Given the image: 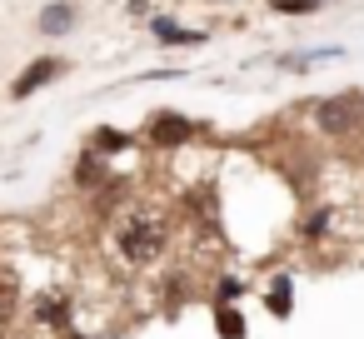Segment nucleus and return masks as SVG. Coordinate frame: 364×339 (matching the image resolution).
Segmentation results:
<instances>
[{"mask_svg":"<svg viewBox=\"0 0 364 339\" xmlns=\"http://www.w3.org/2000/svg\"><path fill=\"white\" fill-rule=\"evenodd\" d=\"M55 75H60V60H36V65H31V70L11 85V95H16V100H26V95H36L41 85H50Z\"/></svg>","mask_w":364,"mask_h":339,"instance_id":"nucleus-3","label":"nucleus"},{"mask_svg":"<svg viewBox=\"0 0 364 339\" xmlns=\"http://www.w3.org/2000/svg\"><path fill=\"white\" fill-rule=\"evenodd\" d=\"M155 36H160V41H185V45L200 41L195 31H180V26H170V21H155Z\"/></svg>","mask_w":364,"mask_h":339,"instance_id":"nucleus-8","label":"nucleus"},{"mask_svg":"<svg viewBox=\"0 0 364 339\" xmlns=\"http://www.w3.org/2000/svg\"><path fill=\"white\" fill-rule=\"evenodd\" d=\"M314 125H319L324 135H354V130L364 125V95H359V90H344V95L324 100V105L314 110Z\"/></svg>","mask_w":364,"mask_h":339,"instance_id":"nucleus-2","label":"nucleus"},{"mask_svg":"<svg viewBox=\"0 0 364 339\" xmlns=\"http://www.w3.org/2000/svg\"><path fill=\"white\" fill-rule=\"evenodd\" d=\"M274 11H294L299 16V11H314V0H274Z\"/></svg>","mask_w":364,"mask_h":339,"instance_id":"nucleus-12","label":"nucleus"},{"mask_svg":"<svg viewBox=\"0 0 364 339\" xmlns=\"http://www.w3.org/2000/svg\"><path fill=\"white\" fill-rule=\"evenodd\" d=\"M220 329H225V339H245V319L235 309H220Z\"/></svg>","mask_w":364,"mask_h":339,"instance_id":"nucleus-9","label":"nucleus"},{"mask_svg":"<svg viewBox=\"0 0 364 339\" xmlns=\"http://www.w3.org/2000/svg\"><path fill=\"white\" fill-rule=\"evenodd\" d=\"M41 31H46V36H70V31H75V6H65V0L46 6V11H41Z\"/></svg>","mask_w":364,"mask_h":339,"instance_id":"nucleus-5","label":"nucleus"},{"mask_svg":"<svg viewBox=\"0 0 364 339\" xmlns=\"http://www.w3.org/2000/svg\"><path fill=\"white\" fill-rule=\"evenodd\" d=\"M95 145H100V150H125L130 140H125L120 130H100V140H95Z\"/></svg>","mask_w":364,"mask_h":339,"instance_id":"nucleus-11","label":"nucleus"},{"mask_svg":"<svg viewBox=\"0 0 364 339\" xmlns=\"http://www.w3.org/2000/svg\"><path fill=\"white\" fill-rule=\"evenodd\" d=\"M115 240H120V254H125L130 264H150V259L165 249L170 225H165V215H155V210H130Z\"/></svg>","mask_w":364,"mask_h":339,"instance_id":"nucleus-1","label":"nucleus"},{"mask_svg":"<svg viewBox=\"0 0 364 339\" xmlns=\"http://www.w3.org/2000/svg\"><path fill=\"white\" fill-rule=\"evenodd\" d=\"M269 314H289V279H274V289H269Z\"/></svg>","mask_w":364,"mask_h":339,"instance_id":"nucleus-6","label":"nucleus"},{"mask_svg":"<svg viewBox=\"0 0 364 339\" xmlns=\"http://www.w3.org/2000/svg\"><path fill=\"white\" fill-rule=\"evenodd\" d=\"M145 135H150L155 145H185V140H190V120H180V115H155Z\"/></svg>","mask_w":364,"mask_h":339,"instance_id":"nucleus-4","label":"nucleus"},{"mask_svg":"<svg viewBox=\"0 0 364 339\" xmlns=\"http://www.w3.org/2000/svg\"><path fill=\"white\" fill-rule=\"evenodd\" d=\"M304 230H309V235H324V230H329V210H314V220H309Z\"/></svg>","mask_w":364,"mask_h":339,"instance_id":"nucleus-13","label":"nucleus"},{"mask_svg":"<svg viewBox=\"0 0 364 339\" xmlns=\"http://www.w3.org/2000/svg\"><path fill=\"white\" fill-rule=\"evenodd\" d=\"M65 314H70L65 299H41V319H46V324H65Z\"/></svg>","mask_w":364,"mask_h":339,"instance_id":"nucleus-7","label":"nucleus"},{"mask_svg":"<svg viewBox=\"0 0 364 339\" xmlns=\"http://www.w3.org/2000/svg\"><path fill=\"white\" fill-rule=\"evenodd\" d=\"M100 180H105L100 160H80V185H100Z\"/></svg>","mask_w":364,"mask_h":339,"instance_id":"nucleus-10","label":"nucleus"}]
</instances>
